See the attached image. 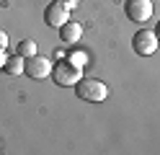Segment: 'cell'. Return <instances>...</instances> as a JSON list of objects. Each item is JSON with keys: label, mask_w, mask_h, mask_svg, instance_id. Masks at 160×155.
<instances>
[{"label": "cell", "mask_w": 160, "mask_h": 155, "mask_svg": "<svg viewBox=\"0 0 160 155\" xmlns=\"http://www.w3.org/2000/svg\"><path fill=\"white\" fill-rule=\"evenodd\" d=\"M75 93H78V98H83L88 103H101L108 96V85L96 78H80V83L75 85Z\"/></svg>", "instance_id": "cell-1"}, {"label": "cell", "mask_w": 160, "mask_h": 155, "mask_svg": "<svg viewBox=\"0 0 160 155\" xmlns=\"http://www.w3.org/2000/svg\"><path fill=\"white\" fill-rule=\"evenodd\" d=\"M160 47V39L152 28H139L137 34L132 36V49H134V54L139 57H150V54H155Z\"/></svg>", "instance_id": "cell-2"}, {"label": "cell", "mask_w": 160, "mask_h": 155, "mask_svg": "<svg viewBox=\"0 0 160 155\" xmlns=\"http://www.w3.org/2000/svg\"><path fill=\"white\" fill-rule=\"evenodd\" d=\"M80 67H75L72 62H67V59H59L57 65H52V78L57 85H65V88H75L78 83H80Z\"/></svg>", "instance_id": "cell-3"}, {"label": "cell", "mask_w": 160, "mask_h": 155, "mask_svg": "<svg viewBox=\"0 0 160 155\" xmlns=\"http://www.w3.org/2000/svg\"><path fill=\"white\" fill-rule=\"evenodd\" d=\"M152 0H124V13L132 23H147L152 18Z\"/></svg>", "instance_id": "cell-4"}, {"label": "cell", "mask_w": 160, "mask_h": 155, "mask_svg": "<svg viewBox=\"0 0 160 155\" xmlns=\"http://www.w3.org/2000/svg\"><path fill=\"white\" fill-rule=\"evenodd\" d=\"M70 10H72V8H70L65 0H52V3L47 5V10H44V23L52 26V28L65 26L70 21Z\"/></svg>", "instance_id": "cell-5"}, {"label": "cell", "mask_w": 160, "mask_h": 155, "mask_svg": "<svg viewBox=\"0 0 160 155\" xmlns=\"http://www.w3.org/2000/svg\"><path fill=\"white\" fill-rule=\"evenodd\" d=\"M23 75H28L31 80H44L52 75V62H49L44 54H34V57H26V67H23Z\"/></svg>", "instance_id": "cell-6"}, {"label": "cell", "mask_w": 160, "mask_h": 155, "mask_svg": "<svg viewBox=\"0 0 160 155\" xmlns=\"http://www.w3.org/2000/svg\"><path fill=\"white\" fill-rule=\"evenodd\" d=\"M80 36H83V26H80L78 21H67L65 26H59V39H62L65 44H78Z\"/></svg>", "instance_id": "cell-7"}, {"label": "cell", "mask_w": 160, "mask_h": 155, "mask_svg": "<svg viewBox=\"0 0 160 155\" xmlns=\"http://www.w3.org/2000/svg\"><path fill=\"white\" fill-rule=\"evenodd\" d=\"M23 67H26V57L16 54V57H8V62H5V67H3V70L8 72V75H21Z\"/></svg>", "instance_id": "cell-8"}, {"label": "cell", "mask_w": 160, "mask_h": 155, "mask_svg": "<svg viewBox=\"0 0 160 155\" xmlns=\"http://www.w3.org/2000/svg\"><path fill=\"white\" fill-rule=\"evenodd\" d=\"M18 54H21V57H34V54H39L36 41H34V39H23V41H18Z\"/></svg>", "instance_id": "cell-9"}, {"label": "cell", "mask_w": 160, "mask_h": 155, "mask_svg": "<svg viewBox=\"0 0 160 155\" xmlns=\"http://www.w3.org/2000/svg\"><path fill=\"white\" fill-rule=\"evenodd\" d=\"M67 62H72L75 67H80V70H83V67L88 65V54H85V52H72V54L67 57Z\"/></svg>", "instance_id": "cell-10"}, {"label": "cell", "mask_w": 160, "mask_h": 155, "mask_svg": "<svg viewBox=\"0 0 160 155\" xmlns=\"http://www.w3.org/2000/svg\"><path fill=\"white\" fill-rule=\"evenodd\" d=\"M5 47H8V34L0 28V49H5Z\"/></svg>", "instance_id": "cell-11"}, {"label": "cell", "mask_w": 160, "mask_h": 155, "mask_svg": "<svg viewBox=\"0 0 160 155\" xmlns=\"http://www.w3.org/2000/svg\"><path fill=\"white\" fill-rule=\"evenodd\" d=\"M5 62H8V54H5V49H0V70L5 67Z\"/></svg>", "instance_id": "cell-12"}, {"label": "cell", "mask_w": 160, "mask_h": 155, "mask_svg": "<svg viewBox=\"0 0 160 155\" xmlns=\"http://www.w3.org/2000/svg\"><path fill=\"white\" fill-rule=\"evenodd\" d=\"M65 3H67V5H70V8H78V5H80V3H83V0H65Z\"/></svg>", "instance_id": "cell-13"}, {"label": "cell", "mask_w": 160, "mask_h": 155, "mask_svg": "<svg viewBox=\"0 0 160 155\" xmlns=\"http://www.w3.org/2000/svg\"><path fill=\"white\" fill-rule=\"evenodd\" d=\"M155 34H158V39H160V23H158V28H155Z\"/></svg>", "instance_id": "cell-14"}, {"label": "cell", "mask_w": 160, "mask_h": 155, "mask_svg": "<svg viewBox=\"0 0 160 155\" xmlns=\"http://www.w3.org/2000/svg\"><path fill=\"white\" fill-rule=\"evenodd\" d=\"M0 147H3V142H0Z\"/></svg>", "instance_id": "cell-15"}]
</instances>
